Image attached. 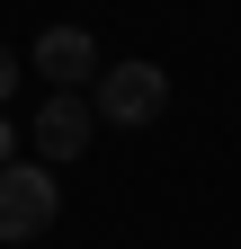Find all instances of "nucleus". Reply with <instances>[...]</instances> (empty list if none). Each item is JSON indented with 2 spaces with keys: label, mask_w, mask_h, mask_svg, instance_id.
<instances>
[{
  "label": "nucleus",
  "mask_w": 241,
  "mask_h": 249,
  "mask_svg": "<svg viewBox=\"0 0 241 249\" xmlns=\"http://www.w3.org/2000/svg\"><path fill=\"white\" fill-rule=\"evenodd\" d=\"M9 160H18V124L0 116V169H9Z\"/></svg>",
  "instance_id": "nucleus-5"
},
{
  "label": "nucleus",
  "mask_w": 241,
  "mask_h": 249,
  "mask_svg": "<svg viewBox=\"0 0 241 249\" xmlns=\"http://www.w3.org/2000/svg\"><path fill=\"white\" fill-rule=\"evenodd\" d=\"M36 71H45L54 89L99 80V45H89V27H45V36H36Z\"/></svg>",
  "instance_id": "nucleus-4"
},
{
  "label": "nucleus",
  "mask_w": 241,
  "mask_h": 249,
  "mask_svg": "<svg viewBox=\"0 0 241 249\" xmlns=\"http://www.w3.org/2000/svg\"><path fill=\"white\" fill-rule=\"evenodd\" d=\"M63 213V187L45 178V160H9L0 169V240H36Z\"/></svg>",
  "instance_id": "nucleus-1"
},
{
  "label": "nucleus",
  "mask_w": 241,
  "mask_h": 249,
  "mask_svg": "<svg viewBox=\"0 0 241 249\" xmlns=\"http://www.w3.org/2000/svg\"><path fill=\"white\" fill-rule=\"evenodd\" d=\"M89 134H99V98H80V89H54V98L36 107V160H80Z\"/></svg>",
  "instance_id": "nucleus-3"
},
{
  "label": "nucleus",
  "mask_w": 241,
  "mask_h": 249,
  "mask_svg": "<svg viewBox=\"0 0 241 249\" xmlns=\"http://www.w3.org/2000/svg\"><path fill=\"white\" fill-rule=\"evenodd\" d=\"M9 89H18V53L0 45V98H9Z\"/></svg>",
  "instance_id": "nucleus-6"
},
{
  "label": "nucleus",
  "mask_w": 241,
  "mask_h": 249,
  "mask_svg": "<svg viewBox=\"0 0 241 249\" xmlns=\"http://www.w3.org/2000/svg\"><path fill=\"white\" fill-rule=\"evenodd\" d=\"M170 107V71L161 62H107L99 71V116L107 124H152Z\"/></svg>",
  "instance_id": "nucleus-2"
}]
</instances>
